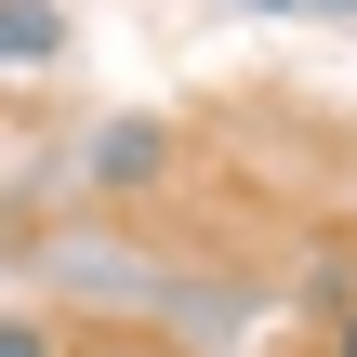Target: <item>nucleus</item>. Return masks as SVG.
Returning <instances> with one entry per match:
<instances>
[{
    "mask_svg": "<svg viewBox=\"0 0 357 357\" xmlns=\"http://www.w3.org/2000/svg\"><path fill=\"white\" fill-rule=\"evenodd\" d=\"M66 66V0H0V79Z\"/></svg>",
    "mask_w": 357,
    "mask_h": 357,
    "instance_id": "1",
    "label": "nucleus"
},
{
    "mask_svg": "<svg viewBox=\"0 0 357 357\" xmlns=\"http://www.w3.org/2000/svg\"><path fill=\"white\" fill-rule=\"evenodd\" d=\"M93 172H106V185H119V172H159V132H146V119H132V132H93Z\"/></svg>",
    "mask_w": 357,
    "mask_h": 357,
    "instance_id": "2",
    "label": "nucleus"
},
{
    "mask_svg": "<svg viewBox=\"0 0 357 357\" xmlns=\"http://www.w3.org/2000/svg\"><path fill=\"white\" fill-rule=\"evenodd\" d=\"M0 357H53V331L40 318H0Z\"/></svg>",
    "mask_w": 357,
    "mask_h": 357,
    "instance_id": "3",
    "label": "nucleus"
},
{
    "mask_svg": "<svg viewBox=\"0 0 357 357\" xmlns=\"http://www.w3.org/2000/svg\"><path fill=\"white\" fill-rule=\"evenodd\" d=\"M265 13H357V0H265Z\"/></svg>",
    "mask_w": 357,
    "mask_h": 357,
    "instance_id": "4",
    "label": "nucleus"
},
{
    "mask_svg": "<svg viewBox=\"0 0 357 357\" xmlns=\"http://www.w3.org/2000/svg\"><path fill=\"white\" fill-rule=\"evenodd\" d=\"M331 357H357V305H344V318H331Z\"/></svg>",
    "mask_w": 357,
    "mask_h": 357,
    "instance_id": "5",
    "label": "nucleus"
}]
</instances>
